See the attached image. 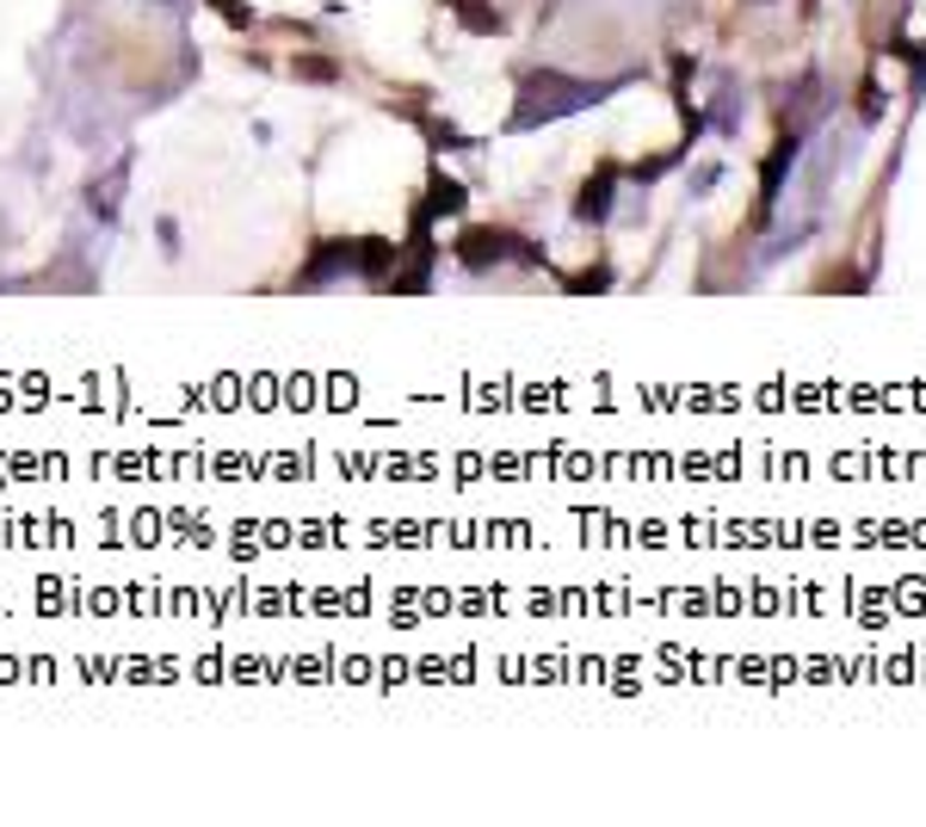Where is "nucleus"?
Returning a JSON list of instances; mask_svg holds the SVG:
<instances>
[{
	"label": "nucleus",
	"mask_w": 926,
	"mask_h": 827,
	"mask_svg": "<svg viewBox=\"0 0 926 827\" xmlns=\"http://www.w3.org/2000/svg\"><path fill=\"white\" fill-rule=\"evenodd\" d=\"M210 7H217V13L236 25V32H248V25H253V7H248V0H210Z\"/></svg>",
	"instance_id": "obj_10"
},
{
	"label": "nucleus",
	"mask_w": 926,
	"mask_h": 827,
	"mask_svg": "<svg viewBox=\"0 0 926 827\" xmlns=\"http://www.w3.org/2000/svg\"><path fill=\"white\" fill-rule=\"evenodd\" d=\"M606 284H612V272H606V265H593V272H575V279H568V291H606Z\"/></svg>",
	"instance_id": "obj_11"
},
{
	"label": "nucleus",
	"mask_w": 926,
	"mask_h": 827,
	"mask_svg": "<svg viewBox=\"0 0 926 827\" xmlns=\"http://www.w3.org/2000/svg\"><path fill=\"white\" fill-rule=\"evenodd\" d=\"M599 94H606V87L568 80V75H556V68H532V75H519V111H513V124L532 130V124H544V118H568V111L593 106Z\"/></svg>",
	"instance_id": "obj_1"
},
{
	"label": "nucleus",
	"mask_w": 926,
	"mask_h": 827,
	"mask_svg": "<svg viewBox=\"0 0 926 827\" xmlns=\"http://www.w3.org/2000/svg\"><path fill=\"white\" fill-rule=\"evenodd\" d=\"M791 161H797V142H778V149L766 155V179H760V217L772 210V198H778V186H785Z\"/></svg>",
	"instance_id": "obj_5"
},
{
	"label": "nucleus",
	"mask_w": 926,
	"mask_h": 827,
	"mask_svg": "<svg viewBox=\"0 0 926 827\" xmlns=\"http://www.w3.org/2000/svg\"><path fill=\"white\" fill-rule=\"evenodd\" d=\"M612 186H618V167H599L593 179L581 186V198H575V217H581V222H606V217H612Z\"/></svg>",
	"instance_id": "obj_4"
},
{
	"label": "nucleus",
	"mask_w": 926,
	"mask_h": 827,
	"mask_svg": "<svg viewBox=\"0 0 926 827\" xmlns=\"http://www.w3.org/2000/svg\"><path fill=\"white\" fill-rule=\"evenodd\" d=\"M451 7L464 13V25H470V32H501V13H494L488 0H451Z\"/></svg>",
	"instance_id": "obj_7"
},
{
	"label": "nucleus",
	"mask_w": 926,
	"mask_h": 827,
	"mask_svg": "<svg viewBox=\"0 0 926 827\" xmlns=\"http://www.w3.org/2000/svg\"><path fill=\"white\" fill-rule=\"evenodd\" d=\"M124 179H130V161H118V167H111V179H106V186H94V192H87V198L99 204V217H118V210H111V204H118V192H124Z\"/></svg>",
	"instance_id": "obj_8"
},
{
	"label": "nucleus",
	"mask_w": 926,
	"mask_h": 827,
	"mask_svg": "<svg viewBox=\"0 0 926 827\" xmlns=\"http://www.w3.org/2000/svg\"><path fill=\"white\" fill-rule=\"evenodd\" d=\"M451 253H457L464 265H470V272H488V265H501L506 253H519L525 265H544V253H537L532 241H519V235H506V229H482V222L457 235V241H451Z\"/></svg>",
	"instance_id": "obj_2"
},
{
	"label": "nucleus",
	"mask_w": 926,
	"mask_h": 827,
	"mask_svg": "<svg viewBox=\"0 0 926 827\" xmlns=\"http://www.w3.org/2000/svg\"><path fill=\"white\" fill-rule=\"evenodd\" d=\"M426 210H433V217H457V210H464V186H457V179H445V173H433V186H426Z\"/></svg>",
	"instance_id": "obj_6"
},
{
	"label": "nucleus",
	"mask_w": 926,
	"mask_h": 827,
	"mask_svg": "<svg viewBox=\"0 0 926 827\" xmlns=\"http://www.w3.org/2000/svg\"><path fill=\"white\" fill-rule=\"evenodd\" d=\"M340 272H359V241H322V248L309 253V265L297 272V291H322V284L340 279Z\"/></svg>",
	"instance_id": "obj_3"
},
{
	"label": "nucleus",
	"mask_w": 926,
	"mask_h": 827,
	"mask_svg": "<svg viewBox=\"0 0 926 827\" xmlns=\"http://www.w3.org/2000/svg\"><path fill=\"white\" fill-rule=\"evenodd\" d=\"M291 68H297L303 80H315V87H334V80H340V68H334L328 56H297Z\"/></svg>",
	"instance_id": "obj_9"
}]
</instances>
